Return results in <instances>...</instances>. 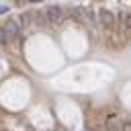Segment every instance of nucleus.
Returning <instances> with one entry per match:
<instances>
[{
  "label": "nucleus",
  "instance_id": "1",
  "mask_svg": "<svg viewBox=\"0 0 131 131\" xmlns=\"http://www.w3.org/2000/svg\"><path fill=\"white\" fill-rule=\"evenodd\" d=\"M45 16H47V20H49V23L57 25V23H61V20L66 18V12H63V8H61V6L51 4V6H47V8H45Z\"/></svg>",
  "mask_w": 131,
  "mask_h": 131
},
{
  "label": "nucleus",
  "instance_id": "5",
  "mask_svg": "<svg viewBox=\"0 0 131 131\" xmlns=\"http://www.w3.org/2000/svg\"><path fill=\"white\" fill-rule=\"evenodd\" d=\"M6 39H8V35H6V31H4V27H0V47L6 45Z\"/></svg>",
  "mask_w": 131,
  "mask_h": 131
},
{
  "label": "nucleus",
  "instance_id": "4",
  "mask_svg": "<svg viewBox=\"0 0 131 131\" xmlns=\"http://www.w3.org/2000/svg\"><path fill=\"white\" fill-rule=\"evenodd\" d=\"M100 16H102V20H104L106 25H113V23H115V14H113L111 10H106V8H100Z\"/></svg>",
  "mask_w": 131,
  "mask_h": 131
},
{
  "label": "nucleus",
  "instance_id": "7",
  "mask_svg": "<svg viewBox=\"0 0 131 131\" xmlns=\"http://www.w3.org/2000/svg\"><path fill=\"white\" fill-rule=\"evenodd\" d=\"M123 131H131V123H125L123 125Z\"/></svg>",
  "mask_w": 131,
  "mask_h": 131
},
{
  "label": "nucleus",
  "instance_id": "3",
  "mask_svg": "<svg viewBox=\"0 0 131 131\" xmlns=\"http://www.w3.org/2000/svg\"><path fill=\"white\" fill-rule=\"evenodd\" d=\"M117 119H119L117 113H108V115H106V129H108V131H119V129H117Z\"/></svg>",
  "mask_w": 131,
  "mask_h": 131
},
{
  "label": "nucleus",
  "instance_id": "8",
  "mask_svg": "<svg viewBox=\"0 0 131 131\" xmlns=\"http://www.w3.org/2000/svg\"><path fill=\"white\" fill-rule=\"evenodd\" d=\"M86 131H90V129H86Z\"/></svg>",
  "mask_w": 131,
  "mask_h": 131
},
{
  "label": "nucleus",
  "instance_id": "2",
  "mask_svg": "<svg viewBox=\"0 0 131 131\" xmlns=\"http://www.w3.org/2000/svg\"><path fill=\"white\" fill-rule=\"evenodd\" d=\"M18 29H20V27H18V23H16V20H8V23L4 25L6 35H12V37H16V35H18Z\"/></svg>",
  "mask_w": 131,
  "mask_h": 131
},
{
  "label": "nucleus",
  "instance_id": "6",
  "mask_svg": "<svg viewBox=\"0 0 131 131\" xmlns=\"http://www.w3.org/2000/svg\"><path fill=\"white\" fill-rule=\"evenodd\" d=\"M125 27L131 31V12H129V14H125Z\"/></svg>",
  "mask_w": 131,
  "mask_h": 131
}]
</instances>
